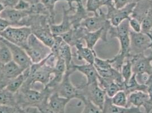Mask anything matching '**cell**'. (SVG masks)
I'll use <instances>...</instances> for the list:
<instances>
[{
  "mask_svg": "<svg viewBox=\"0 0 152 113\" xmlns=\"http://www.w3.org/2000/svg\"><path fill=\"white\" fill-rule=\"evenodd\" d=\"M131 28L128 19L123 21L119 25L111 26L108 31L111 38H117L120 43V50L110 61L114 69L121 71V66L125 60L131 56L130 55V38Z\"/></svg>",
  "mask_w": 152,
  "mask_h": 113,
  "instance_id": "obj_1",
  "label": "cell"
},
{
  "mask_svg": "<svg viewBox=\"0 0 152 113\" xmlns=\"http://www.w3.org/2000/svg\"><path fill=\"white\" fill-rule=\"evenodd\" d=\"M54 91L45 87L41 91L34 88L22 87L15 93L18 106L19 108L34 106L39 107L45 102H47L51 93Z\"/></svg>",
  "mask_w": 152,
  "mask_h": 113,
  "instance_id": "obj_2",
  "label": "cell"
},
{
  "mask_svg": "<svg viewBox=\"0 0 152 113\" xmlns=\"http://www.w3.org/2000/svg\"><path fill=\"white\" fill-rule=\"evenodd\" d=\"M24 49L32 63L42 61L52 53L51 48L43 44L33 33L28 38Z\"/></svg>",
  "mask_w": 152,
  "mask_h": 113,
  "instance_id": "obj_3",
  "label": "cell"
},
{
  "mask_svg": "<svg viewBox=\"0 0 152 113\" xmlns=\"http://www.w3.org/2000/svg\"><path fill=\"white\" fill-rule=\"evenodd\" d=\"M76 70L72 67L66 69L63 78L54 91H56L60 96L70 100L78 99L82 101L85 98L83 97L78 87H75L70 80V75Z\"/></svg>",
  "mask_w": 152,
  "mask_h": 113,
  "instance_id": "obj_4",
  "label": "cell"
},
{
  "mask_svg": "<svg viewBox=\"0 0 152 113\" xmlns=\"http://www.w3.org/2000/svg\"><path fill=\"white\" fill-rule=\"evenodd\" d=\"M31 33V29L29 27L9 26L0 33V37L24 49Z\"/></svg>",
  "mask_w": 152,
  "mask_h": 113,
  "instance_id": "obj_5",
  "label": "cell"
},
{
  "mask_svg": "<svg viewBox=\"0 0 152 113\" xmlns=\"http://www.w3.org/2000/svg\"><path fill=\"white\" fill-rule=\"evenodd\" d=\"M130 55L135 56L143 54L146 50L152 49V37L142 32H135L131 30Z\"/></svg>",
  "mask_w": 152,
  "mask_h": 113,
  "instance_id": "obj_6",
  "label": "cell"
},
{
  "mask_svg": "<svg viewBox=\"0 0 152 113\" xmlns=\"http://www.w3.org/2000/svg\"><path fill=\"white\" fill-rule=\"evenodd\" d=\"M78 87L85 98L102 110L107 95L104 90L99 85L98 82L89 85L84 84L80 85Z\"/></svg>",
  "mask_w": 152,
  "mask_h": 113,
  "instance_id": "obj_7",
  "label": "cell"
},
{
  "mask_svg": "<svg viewBox=\"0 0 152 113\" xmlns=\"http://www.w3.org/2000/svg\"><path fill=\"white\" fill-rule=\"evenodd\" d=\"M136 4V2L131 3L121 9L116 8L114 5L107 7V12L106 15L111 25L116 27L123 21L129 19L132 14Z\"/></svg>",
  "mask_w": 152,
  "mask_h": 113,
  "instance_id": "obj_8",
  "label": "cell"
},
{
  "mask_svg": "<svg viewBox=\"0 0 152 113\" xmlns=\"http://www.w3.org/2000/svg\"><path fill=\"white\" fill-rule=\"evenodd\" d=\"M80 26L85 28L89 32H94L102 28L109 31L111 25L108 20L106 13L100 9L93 16H89L81 22Z\"/></svg>",
  "mask_w": 152,
  "mask_h": 113,
  "instance_id": "obj_9",
  "label": "cell"
},
{
  "mask_svg": "<svg viewBox=\"0 0 152 113\" xmlns=\"http://www.w3.org/2000/svg\"><path fill=\"white\" fill-rule=\"evenodd\" d=\"M129 59L132 63L133 74L136 75L151 74L152 69V53L149 56H145L143 53L132 56Z\"/></svg>",
  "mask_w": 152,
  "mask_h": 113,
  "instance_id": "obj_10",
  "label": "cell"
},
{
  "mask_svg": "<svg viewBox=\"0 0 152 113\" xmlns=\"http://www.w3.org/2000/svg\"><path fill=\"white\" fill-rule=\"evenodd\" d=\"M1 38L10 49L13 61L18 64L24 70L30 68L32 62L26 50L23 48L13 44L3 38Z\"/></svg>",
  "mask_w": 152,
  "mask_h": 113,
  "instance_id": "obj_11",
  "label": "cell"
},
{
  "mask_svg": "<svg viewBox=\"0 0 152 113\" xmlns=\"http://www.w3.org/2000/svg\"><path fill=\"white\" fill-rule=\"evenodd\" d=\"M70 100L53 91L48 98V106L52 113H65V108Z\"/></svg>",
  "mask_w": 152,
  "mask_h": 113,
  "instance_id": "obj_12",
  "label": "cell"
},
{
  "mask_svg": "<svg viewBox=\"0 0 152 113\" xmlns=\"http://www.w3.org/2000/svg\"><path fill=\"white\" fill-rule=\"evenodd\" d=\"M30 14H31L30 10L19 11L14 8H6L0 14V17L7 20L13 26L20 25L22 20Z\"/></svg>",
  "mask_w": 152,
  "mask_h": 113,
  "instance_id": "obj_13",
  "label": "cell"
},
{
  "mask_svg": "<svg viewBox=\"0 0 152 113\" xmlns=\"http://www.w3.org/2000/svg\"><path fill=\"white\" fill-rule=\"evenodd\" d=\"M72 67L76 71L85 76L86 82L85 84L86 85H89L98 82L99 75L94 64L86 63L83 64H76L73 62Z\"/></svg>",
  "mask_w": 152,
  "mask_h": 113,
  "instance_id": "obj_14",
  "label": "cell"
},
{
  "mask_svg": "<svg viewBox=\"0 0 152 113\" xmlns=\"http://www.w3.org/2000/svg\"><path fill=\"white\" fill-rule=\"evenodd\" d=\"M76 51L73 53L77 60H83L87 63L94 64L96 54L94 49H91L87 46H85L82 42L78 43L75 45Z\"/></svg>",
  "mask_w": 152,
  "mask_h": 113,
  "instance_id": "obj_15",
  "label": "cell"
},
{
  "mask_svg": "<svg viewBox=\"0 0 152 113\" xmlns=\"http://www.w3.org/2000/svg\"><path fill=\"white\" fill-rule=\"evenodd\" d=\"M72 11L69 8L65 9L64 7L62 22L58 25H55V23L50 25V29L54 36H61L72 28V25L69 17V14Z\"/></svg>",
  "mask_w": 152,
  "mask_h": 113,
  "instance_id": "obj_16",
  "label": "cell"
},
{
  "mask_svg": "<svg viewBox=\"0 0 152 113\" xmlns=\"http://www.w3.org/2000/svg\"><path fill=\"white\" fill-rule=\"evenodd\" d=\"M108 33V31L104 28H102L94 32L86 31L83 40H84L86 43V46L91 49H94L95 45L100 39L105 42L107 41Z\"/></svg>",
  "mask_w": 152,
  "mask_h": 113,
  "instance_id": "obj_17",
  "label": "cell"
},
{
  "mask_svg": "<svg viewBox=\"0 0 152 113\" xmlns=\"http://www.w3.org/2000/svg\"><path fill=\"white\" fill-rule=\"evenodd\" d=\"M98 82L101 87L106 92L107 96L110 98H112L117 92L124 89V83H119L111 79L103 78L99 76Z\"/></svg>",
  "mask_w": 152,
  "mask_h": 113,
  "instance_id": "obj_18",
  "label": "cell"
},
{
  "mask_svg": "<svg viewBox=\"0 0 152 113\" xmlns=\"http://www.w3.org/2000/svg\"><path fill=\"white\" fill-rule=\"evenodd\" d=\"M102 113H146L141 108L131 106L129 107H121L112 104L111 98L106 96L105 102L102 110Z\"/></svg>",
  "mask_w": 152,
  "mask_h": 113,
  "instance_id": "obj_19",
  "label": "cell"
},
{
  "mask_svg": "<svg viewBox=\"0 0 152 113\" xmlns=\"http://www.w3.org/2000/svg\"><path fill=\"white\" fill-rule=\"evenodd\" d=\"M149 100V96L146 92L142 91H134L128 95L127 107H143Z\"/></svg>",
  "mask_w": 152,
  "mask_h": 113,
  "instance_id": "obj_20",
  "label": "cell"
},
{
  "mask_svg": "<svg viewBox=\"0 0 152 113\" xmlns=\"http://www.w3.org/2000/svg\"><path fill=\"white\" fill-rule=\"evenodd\" d=\"M32 33L43 44L52 48L55 43V36L51 32L50 25L35 29Z\"/></svg>",
  "mask_w": 152,
  "mask_h": 113,
  "instance_id": "obj_21",
  "label": "cell"
},
{
  "mask_svg": "<svg viewBox=\"0 0 152 113\" xmlns=\"http://www.w3.org/2000/svg\"><path fill=\"white\" fill-rule=\"evenodd\" d=\"M80 1L83 0H40V3L47 9L50 15V20H51V24L54 23V20L55 17V8L56 3L60 1H65L67 2L69 5V8L70 9L74 12L76 9V7L73 5L74 2H78Z\"/></svg>",
  "mask_w": 152,
  "mask_h": 113,
  "instance_id": "obj_22",
  "label": "cell"
},
{
  "mask_svg": "<svg viewBox=\"0 0 152 113\" xmlns=\"http://www.w3.org/2000/svg\"><path fill=\"white\" fill-rule=\"evenodd\" d=\"M24 71L25 70L22 69L18 64L12 60L10 62L4 64V79L5 80L9 81L22 74Z\"/></svg>",
  "mask_w": 152,
  "mask_h": 113,
  "instance_id": "obj_23",
  "label": "cell"
},
{
  "mask_svg": "<svg viewBox=\"0 0 152 113\" xmlns=\"http://www.w3.org/2000/svg\"><path fill=\"white\" fill-rule=\"evenodd\" d=\"M29 75V68L26 70L20 75L9 80L5 88L14 94L17 93L22 87L23 84Z\"/></svg>",
  "mask_w": 152,
  "mask_h": 113,
  "instance_id": "obj_24",
  "label": "cell"
},
{
  "mask_svg": "<svg viewBox=\"0 0 152 113\" xmlns=\"http://www.w3.org/2000/svg\"><path fill=\"white\" fill-rule=\"evenodd\" d=\"M146 88L147 86L145 84H141L139 83L136 79V74H133V75L127 83H124L123 91L127 93V95H128L131 93L137 91H142L146 92Z\"/></svg>",
  "mask_w": 152,
  "mask_h": 113,
  "instance_id": "obj_25",
  "label": "cell"
},
{
  "mask_svg": "<svg viewBox=\"0 0 152 113\" xmlns=\"http://www.w3.org/2000/svg\"><path fill=\"white\" fill-rule=\"evenodd\" d=\"M112 5H113L112 0H86V9L89 13L96 14L102 7Z\"/></svg>",
  "mask_w": 152,
  "mask_h": 113,
  "instance_id": "obj_26",
  "label": "cell"
},
{
  "mask_svg": "<svg viewBox=\"0 0 152 113\" xmlns=\"http://www.w3.org/2000/svg\"><path fill=\"white\" fill-rule=\"evenodd\" d=\"M0 105L18 107L15 94L8 91L5 88L0 89Z\"/></svg>",
  "mask_w": 152,
  "mask_h": 113,
  "instance_id": "obj_27",
  "label": "cell"
},
{
  "mask_svg": "<svg viewBox=\"0 0 152 113\" xmlns=\"http://www.w3.org/2000/svg\"><path fill=\"white\" fill-rule=\"evenodd\" d=\"M12 60V56L10 49L0 38V62L5 64Z\"/></svg>",
  "mask_w": 152,
  "mask_h": 113,
  "instance_id": "obj_28",
  "label": "cell"
},
{
  "mask_svg": "<svg viewBox=\"0 0 152 113\" xmlns=\"http://www.w3.org/2000/svg\"><path fill=\"white\" fill-rule=\"evenodd\" d=\"M113 105L121 107H127L128 95L124 91H120L111 98Z\"/></svg>",
  "mask_w": 152,
  "mask_h": 113,
  "instance_id": "obj_29",
  "label": "cell"
},
{
  "mask_svg": "<svg viewBox=\"0 0 152 113\" xmlns=\"http://www.w3.org/2000/svg\"><path fill=\"white\" fill-rule=\"evenodd\" d=\"M121 72L124 83H127L133 75L132 66L129 58H127L124 62L121 68Z\"/></svg>",
  "mask_w": 152,
  "mask_h": 113,
  "instance_id": "obj_30",
  "label": "cell"
},
{
  "mask_svg": "<svg viewBox=\"0 0 152 113\" xmlns=\"http://www.w3.org/2000/svg\"><path fill=\"white\" fill-rule=\"evenodd\" d=\"M81 102L84 105L81 113H102V110L88 99H85Z\"/></svg>",
  "mask_w": 152,
  "mask_h": 113,
  "instance_id": "obj_31",
  "label": "cell"
},
{
  "mask_svg": "<svg viewBox=\"0 0 152 113\" xmlns=\"http://www.w3.org/2000/svg\"><path fill=\"white\" fill-rule=\"evenodd\" d=\"M128 22L130 28L132 31L135 32H141V24L137 19L131 17L128 19Z\"/></svg>",
  "mask_w": 152,
  "mask_h": 113,
  "instance_id": "obj_32",
  "label": "cell"
},
{
  "mask_svg": "<svg viewBox=\"0 0 152 113\" xmlns=\"http://www.w3.org/2000/svg\"><path fill=\"white\" fill-rule=\"evenodd\" d=\"M31 5L25 0H19L13 8L19 11H27L30 9Z\"/></svg>",
  "mask_w": 152,
  "mask_h": 113,
  "instance_id": "obj_33",
  "label": "cell"
},
{
  "mask_svg": "<svg viewBox=\"0 0 152 113\" xmlns=\"http://www.w3.org/2000/svg\"><path fill=\"white\" fill-rule=\"evenodd\" d=\"M0 113H20V108L7 105H0Z\"/></svg>",
  "mask_w": 152,
  "mask_h": 113,
  "instance_id": "obj_34",
  "label": "cell"
},
{
  "mask_svg": "<svg viewBox=\"0 0 152 113\" xmlns=\"http://www.w3.org/2000/svg\"><path fill=\"white\" fill-rule=\"evenodd\" d=\"M114 7L117 9H121L131 3L135 2L136 0H112Z\"/></svg>",
  "mask_w": 152,
  "mask_h": 113,
  "instance_id": "obj_35",
  "label": "cell"
},
{
  "mask_svg": "<svg viewBox=\"0 0 152 113\" xmlns=\"http://www.w3.org/2000/svg\"><path fill=\"white\" fill-rule=\"evenodd\" d=\"M20 113H41L38 107L27 106L20 108Z\"/></svg>",
  "mask_w": 152,
  "mask_h": 113,
  "instance_id": "obj_36",
  "label": "cell"
},
{
  "mask_svg": "<svg viewBox=\"0 0 152 113\" xmlns=\"http://www.w3.org/2000/svg\"><path fill=\"white\" fill-rule=\"evenodd\" d=\"M18 1L19 0H0V2L6 8H13Z\"/></svg>",
  "mask_w": 152,
  "mask_h": 113,
  "instance_id": "obj_37",
  "label": "cell"
},
{
  "mask_svg": "<svg viewBox=\"0 0 152 113\" xmlns=\"http://www.w3.org/2000/svg\"><path fill=\"white\" fill-rule=\"evenodd\" d=\"M9 26H12L11 23L0 17V33L5 30Z\"/></svg>",
  "mask_w": 152,
  "mask_h": 113,
  "instance_id": "obj_38",
  "label": "cell"
},
{
  "mask_svg": "<svg viewBox=\"0 0 152 113\" xmlns=\"http://www.w3.org/2000/svg\"><path fill=\"white\" fill-rule=\"evenodd\" d=\"M146 93L148 94L150 100L152 101V84L147 86Z\"/></svg>",
  "mask_w": 152,
  "mask_h": 113,
  "instance_id": "obj_39",
  "label": "cell"
},
{
  "mask_svg": "<svg viewBox=\"0 0 152 113\" xmlns=\"http://www.w3.org/2000/svg\"><path fill=\"white\" fill-rule=\"evenodd\" d=\"M3 67H4V64L0 62V81L5 80L4 79V75H3Z\"/></svg>",
  "mask_w": 152,
  "mask_h": 113,
  "instance_id": "obj_40",
  "label": "cell"
},
{
  "mask_svg": "<svg viewBox=\"0 0 152 113\" xmlns=\"http://www.w3.org/2000/svg\"><path fill=\"white\" fill-rule=\"evenodd\" d=\"M152 71L151 72V74L149 75V78L148 79V81L146 83L145 85L146 86L149 85H152Z\"/></svg>",
  "mask_w": 152,
  "mask_h": 113,
  "instance_id": "obj_41",
  "label": "cell"
},
{
  "mask_svg": "<svg viewBox=\"0 0 152 113\" xmlns=\"http://www.w3.org/2000/svg\"><path fill=\"white\" fill-rule=\"evenodd\" d=\"M26 1H27L28 2H29L31 5H34V4H37L40 2V0H25Z\"/></svg>",
  "mask_w": 152,
  "mask_h": 113,
  "instance_id": "obj_42",
  "label": "cell"
},
{
  "mask_svg": "<svg viewBox=\"0 0 152 113\" xmlns=\"http://www.w3.org/2000/svg\"><path fill=\"white\" fill-rule=\"evenodd\" d=\"M6 9L5 7L0 2V14L2 13V12Z\"/></svg>",
  "mask_w": 152,
  "mask_h": 113,
  "instance_id": "obj_43",
  "label": "cell"
},
{
  "mask_svg": "<svg viewBox=\"0 0 152 113\" xmlns=\"http://www.w3.org/2000/svg\"><path fill=\"white\" fill-rule=\"evenodd\" d=\"M141 1V0H136V1H135V2L136 3V2H139V1ZM151 1H152V0H151Z\"/></svg>",
  "mask_w": 152,
  "mask_h": 113,
  "instance_id": "obj_44",
  "label": "cell"
}]
</instances>
